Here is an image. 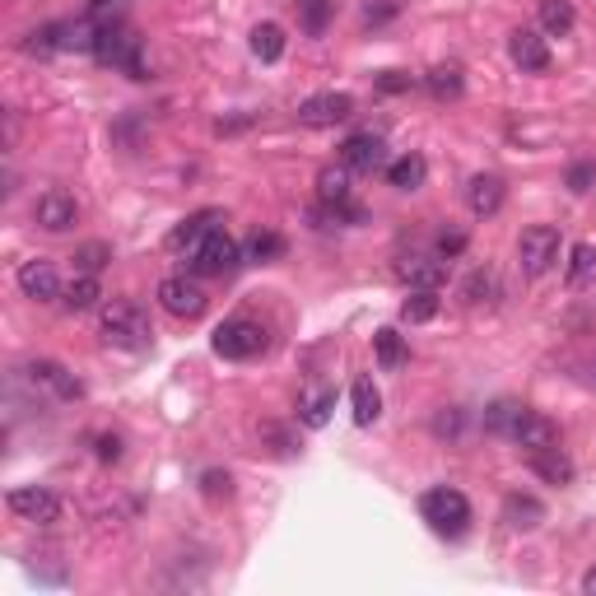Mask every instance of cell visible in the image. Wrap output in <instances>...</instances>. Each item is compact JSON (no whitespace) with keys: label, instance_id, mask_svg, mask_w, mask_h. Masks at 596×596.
<instances>
[{"label":"cell","instance_id":"obj_22","mask_svg":"<svg viewBox=\"0 0 596 596\" xmlns=\"http://www.w3.org/2000/svg\"><path fill=\"white\" fill-rule=\"evenodd\" d=\"M499 298V275L489 271V266H475L466 280H461V303L466 308H480V303H494Z\"/></svg>","mask_w":596,"mask_h":596},{"label":"cell","instance_id":"obj_32","mask_svg":"<svg viewBox=\"0 0 596 596\" xmlns=\"http://www.w3.org/2000/svg\"><path fill=\"white\" fill-rule=\"evenodd\" d=\"M298 19H303L308 38H322L326 24L336 19V0H298Z\"/></svg>","mask_w":596,"mask_h":596},{"label":"cell","instance_id":"obj_8","mask_svg":"<svg viewBox=\"0 0 596 596\" xmlns=\"http://www.w3.org/2000/svg\"><path fill=\"white\" fill-rule=\"evenodd\" d=\"M10 513L24 517V522H38V527H52V522H61V499H56L52 489L42 485H19L10 489Z\"/></svg>","mask_w":596,"mask_h":596},{"label":"cell","instance_id":"obj_4","mask_svg":"<svg viewBox=\"0 0 596 596\" xmlns=\"http://www.w3.org/2000/svg\"><path fill=\"white\" fill-rule=\"evenodd\" d=\"M238 243H233L224 229H210L196 247H187V271L201 275V280H219V275H229L238 266Z\"/></svg>","mask_w":596,"mask_h":596},{"label":"cell","instance_id":"obj_24","mask_svg":"<svg viewBox=\"0 0 596 596\" xmlns=\"http://www.w3.org/2000/svg\"><path fill=\"white\" fill-rule=\"evenodd\" d=\"M522 415H527V406L503 396V401H494V406L485 410V429L494 438H513V429H517V420H522Z\"/></svg>","mask_w":596,"mask_h":596},{"label":"cell","instance_id":"obj_20","mask_svg":"<svg viewBox=\"0 0 596 596\" xmlns=\"http://www.w3.org/2000/svg\"><path fill=\"white\" fill-rule=\"evenodd\" d=\"M424 177H429V159L424 154H401V159L387 163V182L396 191H420Z\"/></svg>","mask_w":596,"mask_h":596},{"label":"cell","instance_id":"obj_10","mask_svg":"<svg viewBox=\"0 0 596 596\" xmlns=\"http://www.w3.org/2000/svg\"><path fill=\"white\" fill-rule=\"evenodd\" d=\"M340 163L350 173H378L387 168V140L373 136V131H354L345 145H340Z\"/></svg>","mask_w":596,"mask_h":596},{"label":"cell","instance_id":"obj_11","mask_svg":"<svg viewBox=\"0 0 596 596\" xmlns=\"http://www.w3.org/2000/svg\"><path fill=\"white\" fill-rule=\"evenodd\" d=\"M508 56H513V66L522 70V75H545V70H550V47H545V38L531 33V28L508 33Z\"/></svg>","mask_w":596,"mask_h":596},{"label":"cell","instance_id":"obj_31","mask_svg":"<svg viewBox=\"0 0 596 596\" xmlns=\"http://www.w3.org/2000/svg\"><path fill=\"white\" fill-rule=\"evenodd\" d=\"M564 280H569V289H587L596 280V247L592 243H578L569 252V275H564Z\"/></svg>","mask_w":596,"mask_h":596},{"label":"cell","instance_id":"obj_44","mask_svg":"<svg viewBox=\"0 0 596 596\" xmlns=\"http://www.w3.org/2000/svg\"><path fill=\"white\" fill-rule=\"evenodd\" d=\"M261 438H271L280 457H294V443H289V434L280 429V424H261Z\"/></svg>","mask_w":596,"mask_h":596},{"label":"cell","instance_id":"obj_16","mask_svg":"<svg viewBox=\"0 0 596 596\" xmlns=\"http://www.w3.org/2000/svg\"><path fill=\"white\" fill-rule=\"evenodd\" d=\"M19 289H24L28 298H38V303H52V298H61L56 266H52V261H24V266H19Z\"/></svg>","mask_w":596,"mask_h":596},{"label":"cell","instance_id":"obj_29","mask_svg":"<svg viewBox=\"0 0 596 596\" xmlns=\"http://www.w3.org/2000/svg\"><path fill=\"white\" fill-rule=\"evenodd\" d=\"M243 257H247V261H257V266H271V261L285 257V238H280V233H271V229H257L252 238H247Z\"/></svg>","mask_w":596,"mask_h":596},{"label":"cell","instance_id":"obj_23","mask_svg":"<svg viewBox=\"0 0 596 596\" xmlns=\"http://www.w3.org/2000/svg\"><path fill=\"white\" fill-rule=\"evenodd\" d=\"M350 406H354V424H378V415H382V392L373 387V378H359L350 387Z\"/></svg>","mask_w":596,"mask_h":596},{"label":"cell","instance_id":"obj_26","mask_svg":"<svg viewBox=\"0 0 596 596\" xmlns=\"http://www.w3.org/2000/svg\"><path fill=\"white\" fill-rule=\"evenodd\" d=\"M331 410H336V392H331V387H317V392H308L298 401V420L308 424V429H322V424L331 420Z\"/></svg>","mask_w":596,"mask_h":596},{"label":"cell","instance_id":"obj_21","mask_svg":"<svg viewBox=\"0 0 596 596\" xmlns=\"http://www.w3.org/2000/svg\"><path fill=\"white\" fill-rule=\"evenodd\" d=\"M210 229H219V210H196V215H187L168 233V247H196Z\"/></svg>","mask_w":596,"mask_h":596},{"label":"cell","instance_id":"obj_1","mask_svg":"<svg viewBox=\"0 0 596 596\" xmlns=\"http://www.w3.org/2000/svg\"><path fill=\"white\" fill-rule=\"evenodd\" d=\"M420 513L424 522L438 531V536H466V527H471V503H466V494L452 485H438V489H424L420 494Z\"/></svg>","mask_w":596,"mask_h":596},{"label":"cell","instance_id":"obj_3","mask_svg":"<svg viewBox=\"0 0 596 596\" xmlns=\"http://www.w3.org/2000/svg\"><path fill=\"white\" fill-rule=\"evenodd\" d=\"M94 56L112 70H126L131 80H145V61H140V38L122 24H103L94 38Z\"/></svg>","mask_w":596,"mask_h":596},{"label":"cell","instance_id":"obj_35","mask_svg":"<svg viewBox=\"0 0 596 596\" xmlns=\"http://www.w3.org/2000/svg\"><path fill=\"white\" fill-rule=\"evenodd\" d=\"M424 89L438 98V103H447V98H461V89H466V80H461L457 66H438L424 75Z\"/></svg>","mask_w":596,"mask_h":596},{"label":"cell","instance_id":"obj_45","mask_svg":"<svg viewBox=\"0 0 596 596\" xmlns=\"http://www.w3.org/2000/svg\"><path fill=\"white\" fill-rule=\"evenodd\" d=\"M583 592H587V596H596V569H587V573H583Z\"/></svg>","mask_w":596,"mask_h":596},{"label":"cell","instance_id":"obj_7","mask_svg":"<svg viewBox=\"0 0 596 596\" xmlns=\"http://www.w3.org/2000/svg\"><path fill=\"white\" fill-rule=\"evenodd\" d=\"M159 303H163V312H173L182 322H196V317H205V308H210L205 289L196 285V280H187V275H168L159 285Z\"/></svg>","mask_w":596,"mask_h":596},{"label":"cell","instance_id":"obj_43","mask_svg":"<svg viewBox=\"0 0 596 596\" xmlns=\"http://www.w3.org/2000/svg\"><path fill=\"white\" fill-rule=\"evenodd\" d=\"M461 252H466V233H443V238H438V257L443 261L461 257Z\"/></svg>","mask_w":596,"mask_h":596},{"label":"cell","instance_id":"obj_17","mask_svg":"<svg viewBox=\"0 0 596 596\" xmlns=\"http://www.w3.org/2000/svg\"><path fill=\"white\" fill-rule=\"evenodd\" d=\"M508 443H517V447H527V452H536V447L559 443V429H555V420H545L541 410H527V415L517 420V429H513V438H508Z\"/></svg>","mask_w":596,"mask_h":596},{"label":"cell","instance_id":"obj_13","mask_svg":"<svg viewBox=\"0 0 596 596\" xmlns=\"http://www.w3.org/2000/svg\"><path fill=\"white\" fill-rule=\"evenodd\" d=\"M503 196H508V182H503L499 173H475L471 182H466V205H471V215H480V219L499 215Z\"/></svg>","mask_w":596,"mask_h":596},{"label":"cell","instance_id":"obj_19","mask_svg":"<svg viewBox=\"0 0 596 596\" xmlns=\"http://www.w3.org/2000/svg\"><path fill=\"white\" fill-rule=\"evenodd\" d=\"M503 522L513 531H536L545 522V503L531 499V494H508V503H503Z\"/></svg>","mask_w":596,"mask_h":596},{"label":"cell","instance_id":"obj_25","mask_svg":"<svg viewBox=\"0 0 596 596\" xmlns=\"http://www.w3.org/2000/svg\"><path fill=\"white\" fill-rule=\"evenodd\" d=\"M317 201L322 205H345L350 201V168H322L317 173Z\"/></svg>","mask_w":596,"mask_h":596},{"label":"cell","instance_id":"obj_9","mask_svg":"<svg viewBox=\"0 0 596 596\" xmlns=\"http://www.w3.org/2000/svg\"><path fill=\"white\" fill-rule=\"evenodd\" d=\"M33 219H38V229H47V233H70L80 224V201H75L66 187H52L38 196Z\"/></svg>","mask_w":596,"mask_h":596},{"label":"cell","instance_id":"obj_27","mask_svg":"<svg viewBox=\"0 0 596 596\" xmlns=\"http://www.w3.org/2000/svg\"><path fill=\"white\" fill-rule=\"evenodd\" d=\"M98 298H103V285H98V275H75L66 289H61V303H66L70 312H84V308H94Z\"/></svg>","mask_w":596,"mask_h":596},{"label":"cell","instance_id":"obj_41","mask_svg":"<svg viewBox=\"0 0 596 596\" xmlns=\"http://www.w3.org/2000/svg\"><path fill=\"white\" fill-rule=\"evenodd\" d=\"M410 89V75H401V70H382L378 75V94H406Z\"/></svg>","mask_w":596,"mask_h":596},{"label":"cell","instance_id":"obj_34","mask_svg":"<svg viewBox=\"0 0 596 596\" xmlns=\"http://www.w3.org/2000/svg\"><path fill=\"white\" fill-rule=\"evenodd\" d=\"M252 56H257V61H280V56H285V28L280 24L252 28Z\"/></svg>","mask_w":596,"mask_h":596},{"label":"cell","instance_id":"obj_15","mask_svg":"<svg viewBox=\"0 0 596 596\" xmlns=\"http://www.w3.org/2000/svg\"><path fill=\"white\" fill-rule=\"evenodd\" d=\"M28 378L42 382V387H52L61 401H75V396H84L80 378H75L66 364H56V359H33V364H28Z\"/></svg>","mask_w":596,"mask_h":596},{"label":"cell","instance_id":"obj_12","mask_svg":"<svg viewBox=\"0 0 596 596\" xmlns=\"http://www.w3.org/2000/svg\"><path fill=\"white\" fill-rule=\"evenodd\" d=\"M354 112V98L350 94H312L298 103V122L303 126H336Z\"/></svg>","mask_w":596,"mask_h":596},{"label":"cell","instance_id":"obj_36","mask_svg":"<svg viewBox=\"0 0 596 596\" xmlns=\"http://www.w3.org/2000/svg\"><path fill=\"white\" fill-rule=\"evenodd\" d=\"M108 261H112V247L108 243H84L80 252H75V266H80L84 275H98Z\"/></svg>","mask_w":596,"mask_h":596},{"label":"cell","instance_id":"obj_6","mask_svg":"<svg viewBox=\"0 0 596 596\" xmlns=\"http://www.w3.org/2000/svg\"><path fill=\"white\" fill-rule=\"evenodd\" d=\"M210 345H215L219 359H257L266 350V326L247 322V317H229V322L215 326Z\"/></svg>","mask_w":596,"mask_h":596},{"label":"cell","instance_id":"obj_33","mask_svg":"<svg viewBox=\"0 0 596 596\" xmlns=\"http://www.w3.org/2000/svg\"><path fill=\"white\" fill-rule=\"evenodd\" d=\"M573 24H578V14H573L569 0H541V28L550 33V38L573 33Z\"/></svg>","mask_w":596,"mask_h":596},{"label":"cell","instance_id":"obj_39","mask_svg":"<svg viewBox=\"0 0 596 596\" xmlns=\"http://www.w3.org/2000/svg\"><path fill=\"white\" fill-rule=\"evenodd\" d=\"M461 424H466V415H461L457 406H447V410H438V415H434V434L438 438H457Z\"/></svg>","mask_w":596,"mask_h":596},{"label":"cell","instance_id":"obj_14","mask_svg":"<svg viewBox=\"0 0 596 596\" xmlns=\"http://www.w3.org/2000/svg\"><path fill=\"white\" fill-rule=\"evenodd\" d=\"M396 275H401L410 289H443L447 261H443V257H424V252H415V257H401V261H396Z\"/></svg>","mask_w":596,"mask_h":596},{"label":"cell","instance_id":"obj_38","mask_svg":"<svg viewBox=\"0 0 596 596\" xmlns=\"http://www.w3.org/2000/svg\"><path fill=\"white\" fill-rule=\"evenodd\" d=\"M201 494H205V499H229V494H233V475L229 471H205L201 475Z\"/></svg>","mask_w":596,"mask_h":596},{"label":"cell","instance_id":"obj_42","mask_svg":"<svg viewBox=\"0 0 596 596\" xmlns=\"http://www.w3.org/2000/svg\"><path fill=\"white\" fill-rule=\"evenodd\" d=\"M94 452H98V461H117V457H122V438H117V434H98Z\"/></svg>","mask_w":596,"mask_h":596},{"label":"cell","instance_id":"obj_28","mask_svg":"<svg viewBox=\"0 0 596 596\" xmlns=\"http://www.w3.org/2000/svg\"><path fill=\"white\" fill-rule=\"evenodd\" d=\"M373 354H378V364L392 373V368H401V364L410 359L406 336H401V331H392V326H382L378 336H373Z\"/></svg>","mask_w":596,"mask_h":596},{"label":"cell","instance_id":"obj_40","mask_svg":"<svg viewBox=\"0 0 596 596\" xmlns=\"http://www.w3.org/2000/svg\"><path fill=\"white\" fill-rule=\"evenodd\" d=\"M396 10H401V0H368V5H364V19H368V24H387Z\"/></svg>","mask_w":596,"mask_h":596},{"label":"cell","instance_id":"obj_37","mask_svg":"<svg viewBox=\"0 0 596 596\" xmlns=\"http://www.w3.org/2000/svg\"><path fill=\"white\" fill-rule=\"evenodd\" d=\"M564 182H569L573 196H587V191L596 187V163H592V159H578V163L569 168V177H564Z\"/></svg>","mask_w":596,"mask_h":596},{"label":"cell","instance_id":"obj_30","mask_svg":"<svg viewBox=\"0 0 596 596\" xmlns=\"http://www.w3.org/2000/svg\"><path fill=\"white\" fill-rule=\"evenodd\" d=\"M438 308H443V294H438V289H410V298L401 303V317H406V322H434Z\"/></svg>","mask_w":596,"mask_h":596},{"label":"cell","instance_id":"obj_18","mask_svg":"<svg viewBox=\"0 0 596 596\" xmlns=\"http://www.w3.org/2000/svg\"><path fill=\"white\" fill-rule=\"evenodd\" d=\"M527 461H531V471L541 475L545 485H573V461L564 457V452H559V443L527 452Z\"/></svg>","mask_w":596,"mask_h":596},{"label":"cell","instance_id":"obj_2","mask_svg":"<svg viewBox=\"0 0 596 596\" xmlns=\"http://www.w3.org/2000/svg\"><path fill=\"white\" fill-rule=\"evenodd\" d=\"M98 331L117 350H149V322L140 312V303H131V298H112L103 308V317H98Z\"/></svg>","mask_w":596,"mask_h":596},{"label":"cell","instance_id":"obj_5","mask_svg":"<svg viewBox=\"0 0 596 596\" xmlns=\"http://www.w3.org/2000/svg\"><path fill=\"white\" fill-rule=\"evenodd\" d=\"M559 247H564V238H559L555 224H531V229L517 233V266H522V275H545L550 266L559 261Z\"/></svg>","mask_w":596,"mask_h":596}]
</instances>
